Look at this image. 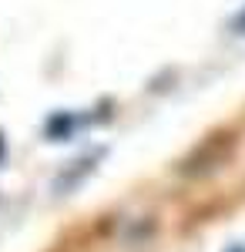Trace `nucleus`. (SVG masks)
I'll list each match as a JSON object with an SVG mask.
<instances>
[{"instance_id": "obj_1", "label": "nucleus", "mask_w": 245, "mask_h": 252, "mask_svg": "<svg viewBox=\"0 0 245 252\" xmlns=\"http://www.w3.org/2000/svg\"><path fill=\"white\" fill-rule=\"evenodd\" d=\"M235 31H245V14H239V20H235Z\"/></svg>"}]
</instances>
